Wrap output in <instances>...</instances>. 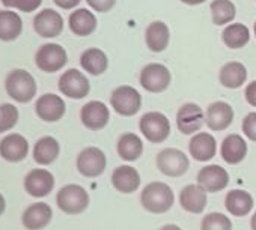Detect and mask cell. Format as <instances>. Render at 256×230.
I'll list each match as a JSON object with an SVG mask.
<instances>
[{"instance_id": "2e32d148", "label": "cell", "mask_w": 256, "mask_h": 230, "mask_svg": "<svg viewBox=\"0 0 256 230\" xmlns=\"http://www.w3.org/2000/svg\"><path fill=\"white\" fill-rule=\"evenodd\" d=\"M34 29L41 38H56L64 30V18L58 11L46 8L34 17Z\"/></svg>"}, {"instance_id": "3957f363", "label": "cell", "mask_w": 256, "mask_h": 230, "mask_svg": "<svg viewBox=\"0 0 256 230\" xmlns=\"http://www.w3.org/2000/svg\"><path fill=\"white\" fill-rule=\"evenodd\" d=\"M90 203L89 193L77 184L64 185L56 194L58 208L68 215H78L88 209Z\"/></svg>"}, {"instance_id": "8d00e7d4", "label": "cell", "mask_w": 256, "mask_h": 230, "mask_svg": "<svg viewBox=\"0 0 256 230\" xmlns=\"http://www.w3.org/2000/svg\"><path fill=\"white\" fill-rule=\"evenodd\" d=\"M241 128H242V134L248 140L256 142V111L246 114V118L242 119V124H241Z\"/></svg>"}, {"instance_id": "4316f807", "label": "cell", "mask_w": 256, "mask_h": 230, "mask_svg": "<svg viewBox=\"0 0 256 230\" xmlns=\"http://www.w3.org/2000/svg\"><path fill=\"white\" fill-rule=\"evenodd\" d=\"M96 24H98L96 17L86 8H80V9L74 11L68 18L70 30L80 38L92 35L96 29Z\"/></svg>"}, {"instance_id": "44dd1931", "label": "cell", "mask_w": 256, "mask_h": 230, "mask_svg": "<svg viewBox=\"0 0 256 230\" xmlns=\"http://www.w3.org/2000/svg\"><path fill=\"white\" fill-rule=\"evenodd\" d=\"M208 203V194L199 184L186 185L180 193V205L190 214H202Z\"/></svg>"}, {"instance_id": "ffe728a7", "label": "cell", "mask_w": 256, "mask_h": 230, "mask_svg": "<svg viewBox=\"0 0 256 230\" xmlns=\"http://www.w3.org/2000/svg\"><path fill=\"white\" fill-rule=\"evenodd\" d=\"M112 185L116 191L122 194H132L136 193L140 187V175L133 166H119L112 173Z\"/></svg>"}, {"instance_id": "1f68e13d", "label": "cell", "mask_w": 256, "mask_h": 230, "mask_svg": "<svg viewBox=\"0 0 256 230\" xmlns=\"http://www.w3.org/2000/svg\"><path fill=\"white\" fill-rule=\"evenodd\" d=\"M222 39L228 48L238 50V48H242L244 45H247V42L250 39V32H248L247 26H244L241 23H234V24L224 27V30L222 33Z\"/></svg>"}, {"instance_id": "f35d334b", "label": "cell", "mask_w": 256, "mask_h": 230, "mask_svg": "<svg viewBox=\"0 0 256 230\" xmlns=\"http://www.w3.org/2000/svg\"><path fill=\"white\" fill-rule=\"evenodd\" d=\"M244 98H246V101H247L252 107H256V80L250 81V83L246 86Z\"/></svg>"}, {"instance_id": "9c48e42d", "label": "cell", "mask_w": 256, "mask_h": 230, "mask_svg": "<svg viewBox=\"0 0 256 230\" xmlns=\"http://www.w3.org/2000/svg\"><path fill=\"white\" fill-rule=\"evenodd\" d=\"M58 87L62 95L71 99H83L90 92V83L88 77L76 68L65 71L59 77Z\"/></svg>"}, {"instance_id": "e575fe53", "label": "cell", "mask_w": 256, "mask_h": 230, "mask_svg": "<svg viewBox=\"0 0 256 230\" xmlns=\"http://www.w3.org/2000/svg\"><path fill=\"white\" fill-rule=\"evenodd\" d=\"M200 230H232V221L222 212H210L202 218Z\"/></svg>"}, {"instance_id": "52a82bcc", "label": "cell", "mask_w": 256, "mask_h": 230, "mask_svg": "<svg viewBox=\"0 0 256 230\" xmlns=\"http://www.w3.org/2000/svg\"><path fill=\"white\" fill-rule=\"evenodd\" d=\"M68 62V54L66 50L54 42L44 44L38 48L35 54V63L38 69L47 74H53L60 71Z\"/></svg>"}, {"instance_id": "603a6c76", "label": "cell", "mask_w": 256, "mask_h": 230, "mask_svg": "<svg viewBox=\"0 0 256 230\" xmlns=\"http://www.w3.org/2000/svg\"><path fill=\"white\" fill-rule=\"evenodd\" d=\"M220 155L224 163L236 166L247 157V143L240 134H229L223 139L220 146Z\"/></svg>"}, {"instance_id": "74e56055", "label": "cell", "mask_w": 256, "mask_h": 230, "mask_svg": "<svg viewBox=\"0 0 256 230\" xmlns=\"http://www.w3.org/2000/svg\"><path fill=\"white\" fill-rule=\"evenodd\" d=\"M86 3L96 12H108L116 5V0H86Z\"/></svg>"}, {"instance_id": "6da1fadb", "label": "cell", "mask_w": 256, "mask_h": 230, "mask_svg": "<svg viewBox=\"0 0 256 230\" xmlns=\"http://www.w3.org/2000/svg\"><path fill=\"white\" fill-rule=\"evenodd\" d=\"M140 203L151 214H166L175 203V194L168 184L154 181L142 190Z\"/></svg>"}, {"instance_id": "7c38bea8", "label": "cell", "mask_w": 256, "mask_h": 230, "mask_svg": "<svg viewBox=\"0 0 256 230\" xmlns=\"http://www.w3.org/2000/svg\"><path fill=\"white\" fill-rule=\"evenodd\" d=\"M36 116L44 122H59L66 113L65 101L56 93H44L35 102Z\"/></svg>"}, {"instance_id": "5b68a950", "label": "cell", "mask_w": 256, "mask_h": 230, "mask_svg": "<svg viewBox=\"0 0 256 230\" xmlns=\"http://www.w3.org/2000/svg\"><path fill=\"white\" fill-rule=\"evenodd\" d=\"M110 104L118 114L130 118L139 113L142 107V95L132 86H118L110 95Z\"/></svg>"}, {"instance_id": "ba28073f", "label": "cell", "mask_w": 256, "mask_h": 230, "mask_svg": "<svg viewBox=\"0 0 256 230\" xmlns=\"http://www.w3.org/2000/svg\"><path fill=\"white\" fill-rule=\"evenodd\" d=\"M76 167L84 178H98L107 167L106 154L96 146H88L77 155Z\"/></svg>"}, {"instance_id": "cb8c5ba5", "label": "cell", "mask_w": 256, "mask_h": 230, "mask_svg": "<svg viewBox=\"0 0 256 230\" xmlns=\"http://www.w3.org/2000/svg\"><path fill=\"white\" fill-rule=\"evenodd\" d=\"M254 200L246 190H230L224 197V208L234 217H246L252 212Z\"/></svg>"}, {"instance_id": "8992f818", "label": "cell", "mask_w": 256, "mask_h": 230, "mask_svg": "<svg viewBox=\"0 0 256 230\" xmlns=\"http://www.w3.org/2000/svg\"><path fill=\"white\" fill-rule=\"evenodd\" d=\"M156 164L157 169L169 178H180L186 175L190 167V161L187 155L176 148L162 149L156 158Z\"/></svg>"}, {"instance_id": "836d02e7", "label": "cell", "mask_w": 256, "mask_h": 230, "mask_svg": "<svg viewBox=\"0 0 256 230\" xmlns=\"http://www.w3.org/2000/svg\"><path fill=\"white\" fill-rule=\"evenodd\" d=\"M20 119V111L14 104L5 102L0 105V134L11 131Z\"/></svg>"}, {"instance_id": "7402d4cb", "label": "cell", "mask_w": 256, "mask_h": 230, "mask_svg": "<svg viewBox=\"0 0 256 230\" xmlns=\"http://www.w3.org/2000/svg\"><path fill=\"white\" fill-rule=\"evenodd\" d=\"M188 152L192 158L199 163H206L212 160L217 154V142L212 134L198 133L188 142Z\"/></svg>"}, {"instance_id": "484cf974", "label": "cell", "mask_w": 256, "mask_h": 230, "mask_svg": "<svg viewBox=\"0 0 256 230\" xmlns=\"http://www.w3.org/2000/svg\"><path fill=\"white\" fill-rule=\"evenodd\" d=\"M116 151H118V155L124 161L133 163V161H138L142 157V154H144V142L134 133H124L118 139Z\"/></svg>"}, {"instance_id": "ac0fdd59", "label": "cell", "mask_w": 256, "mask_h": 230, "mask_svg": "<svg viewBox=\"0 0 256 230\" xmlns=\"http://www.w3.org/2000/svg\"><path fill=\"white\" fill-rule=\"evenodd\" d=\"M29 142L24 136L12 133L0 140V157L8 163H22L29 155Z\"/></svg>"}, {"instance_id": "f1b7e54d", "label": "cell", "mask_w": 256, "mask_h": 230, "mask_svg": "<svg viewBox=\"0 0 256 230\" xmlns=\"http://www.w3.org/2000/svg\"><path fill=\"white\" fill-rule=\"evenodd\" d=\"M23 33V20L14 11H0V41L11 42Z\"/></svg>"}, {"instance_id": "5bb4252c", "label": "cell", "mask_w": 256, "mask_h": 230, "mask_svg": "<svg viewBox=\"0 0 256 230\" xmlns=\"http://www.w3.org/2000/svg\"><path fill=\"white\" fill-rule=\"evenodd\" d=\"M24 191L36 199L47 197L54 188V176L46 169H34L24 176Z\"/></svg>"}, {"instance_id": "f6af8a7d", "label": "cell", "mask_w": 256, "mask_h": 230, "mask_svg": "<svg viewBox=\"0 0 256 230\" xmlns=\"http://www.w3.org/2000/svg\"><path fill=\"white\" fill-rule=\"evenodd\" d=\"M253 29H254V36H256V21H254V26H253Z\"/></svg>"}, {"instance_id": "9a60e30c", "label": "cell", "mask_w": 256, "mask_h": 230, "mask_svg": "<svg viewBox=\"0 0 256 230\" xmlns=\"http://www.w3.org/2000/svg\"><path fill=\"white\" fill-rule=\"evenodd\" d=\"M235 113L230 104L224 101L211 102L205 113V124L211 131H224L234 122Z\"/></svg>"}, {"instance_id": "277c9868", "label": "cell", "mask_w": 256, "mask_h": 230, "mask_svg": "<svg viewBox=\"0 0 256 230\" xmlns=\"http://www.w3.org/2000/svg\"><path fill=\"white\" fill-rule=\"evenodd\" d=\"M139 130L144 137L156 145L164 143L170 136V122L160 111H148L139 121Z\"/></svg>"}, {"instance_id": "f546056e", "label": "cell", "mask_w": 256, "mask_h": 230, "mask_svg": "<svg viewBox=\"0 0 256 230\" xmlns=\"http://www.w3.org/2000/svg\"><path fill=\"white\" fill-rule=\"evenodd\" d=\"M80 66L90 75H101L108 68L107 54L100 48H88L80 56Z\"/></svg>"}, {"instance_id": "4dcf8cb0", "label": "cell", "mask_w": 256, "mask_h": 230, "mask_svg": "<svg viewBox=\"0 0 256 230\" xmlns=\"http://www.w3.org/2000/svg\"><path fill=\"white\" fill-rule=\"evenodd\" d=\"M218 80L228 89H238L247 80V69L241 62H228L222 66Z\"/></svg>"}, {"instance_id": "60d3db41", "label": "cell", "mask_w": 256, "mask_h": 230, "mask_svg": "<svg viewBox=\"0 0 256 230\" xmlns=\"http://www.w3.org/2000/svg\"><path fill=\"white\" fill-rule=\"evenodd\" d=\"M5 211H6V199L2 193H0V217L5 214Z\"/></svg>"}, {"instance_id": "83f0119b", "label": "cell", "mask_w": 256, "mask_h": 230, "mask_svg": "<svg viewBox=\"0 0 256 230\" xmlns=\"http://www.w3.org/2000/svg\"><path fill=\"white\" fill-rule=\"evenodd\" d=\"M146 47L152 53H162L168 48L170 41V32L166 23L163 21H152L145 32Z\"/></svg>"}, {"instance_id": "ab89813d", "label": "cell", "mask_w": 256, "mask_h": 230, "mask_svg": "<svg viewBox=\"0 0 256 230\" xmlns=\"http://www.w3.org/2000/svg\"><path fill=\"white\" fill-rule=\"evenodd\" d=\"M53 2L62 9H72L82 2V0H53Z\"/></svg>"}, {"instance_id": "d6986e66", "label": "cell", "mask_w": 256, "mask_h": 230, "mask_svg": "<svg viewBox=\"0 0 256 230\" xmlns=\"http://www.w3.org/2000/svg\"><path fill=\"white\" fill-rule=\"evenodd\" d=\"M53 218V209L44 202H36L28 206L22 215V223L28 230H42Z\"/></svg>"}, {"instance_id": "7bdbcfd3", "label": "cell", "mask_w": 256, "mask_h": 230, "mask_svg": "<svg viewBox=\"0 0 256 230\" xmlns=\"http://www.w3.org/2000/svg\"><path fill=\"white\" fill-rule=\"evenodd\" d=\"M158 230H182L178 224H164L163 227H160Z\"/></svg>"}, {"instance_id": "7a4b0ae2", "label": "cell", "mask_w": 256, "mask_h": 230, "mask_svg": "<svg viewBox=\"0 0 256 230\" xmlns=\"http://www.w3.org/2000/svg\"><path fill=\"white\" fill-rule=\"evenodd\" d=\"M5 89L10 98L20 104H28L36 96V80L35 77L22 68L12 69L5 78Z\"/></svg>"}, {"instance_id": "8fae6325", "label": "cell", "mask_w": 256, "mask_h": 230, "mask_svg": "<svg viewBox=\"0 0 256 230\" xmlns=\"http://www.w3.org/2000/svg\"><path fill=\"white\" fill-rule=\"evenodd\" d=\"M205 124V113L199 104L186 102L176 113V127L186 136H194Z\"/></svg>"}, {"instance_id": "d590c367", "label": "cell", "mask_w": 256, "mask_h": 230, "mask_svg": "<svg viewBox=\"0 0 256 230\" xmlns=\"http://www.w3.org/2000/svg\"><path fill=\"white\" fill-rule=\"evenodd\" d=\"M2 3L5 8H14V9H20L22 12H34L36 11L42 0H2Z\"/></svg>"}, {"instance_id": "ee69618b", "label": "cell", "mask_w": 256, "mask_h": 230, "mask_svg": "<svg viewBox=\"0 0 256 230\" xmlns=\"http://www.w3.org/2000/svg\"><path fill=\"white\" fill-rule=\"evenodd\" d=\"M250 227H252V230H256V211L250 218Z\"/></svg>"}, {"instance_id": "d6a6232c", "label": "cell", "mask_w": 256, "mask_h": 230, "mask_svg": "<svg viewBox=\"0 0 256 230\" xmlns=\"http://www.w3.org/2000/svg\"><path fill=\"white\" fill-rule=\"evenodd\" d=\"M210 8L212 23L216 26H224L230 23L236 15V8L230 0H212Z\"/></svg>"}, {"instance_id": "30bf717a", "label": "cell", "mask_w": 256, "mask_h": 230, "mask_svg": "<svg viewBox=\"0 0 256 230\" xmlns=\"http://www.w3.org/2000/svg\"><path fill=\"white\" fill-rule=\"evenodd\" d=\"M140 86L151 93L164 92L172 81L170 71L162 63H148L140 71Z\"/></svg>"}, {"instance_id": "4fadbf2b", "label": "cell", "mask_w": 256, "mask_h": 230, "mask_svg": "<svg viewBox=\"0 0 256 230\" xmlns=\"http://www.w3.org/2000/svg\"><path fill=\"white\" fill-rule=\"evenodd\" d=\"M80 121L90 131H100L110 122V110L102 101H89L80 110Z\"/></svg>"}, {"instance_id": "e0dca14e", "label": "cell", "mask_w": 256, "mask_h": 230, "mask_svg": "<svg viewBox=\"0 0 256 230\" xmlns=\"http://www.w3.org/2000/svg\"><path fill=\"white\" fill-rule=\"evenodd\" d=\"M196 181L206 193H218L228 187L229 173L218 164H208L199 170Z\"/></svg>"}, {"instance_id": "d4e9b609", "label": "cell", "mask_w": 256, "mask_h": 230, "mask_svg": "<svg viewBox=\"0 0 256 230\" xmlns=\"http://www.w3.org/2000/svg\"><path fill=\"white\" fill-rule=\"evenodd\" d=\"M59 155H60V145L52 136H44L40 140H36L34 151H32V157L35 163L41 166L53 164L59 158Z\"/></svg>"}, {"instance_id": "b9f144b4", "label": "cell", "mask_w": 256, "mask_h": 230, "mask_svg": "<svg viewBox=\"0 0 256 230\" xmlns=\"http://www.w3.org/2000/svg\"><path fill=\"white\" fill-rule=\"evenodd\" d=\"M181 2L186 3V5L194 6V5H202L204 2H206V0H181Z\"/></svg>"}]
</instances>
